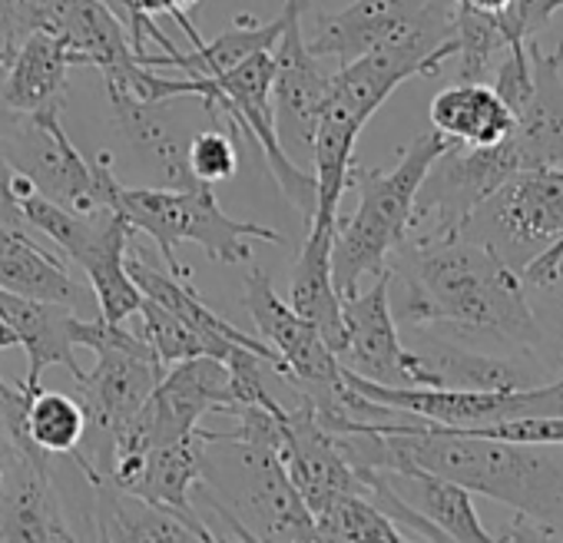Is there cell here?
<instances>
[{
    "label": "cell",
    "mask_w": 563,
    "mask_h": 543,
    "mask_svg": "<svg viewBox=\"0 0 563 543\" xmlns=\"http://www.w3.org/2000/svg\"><path fill=\"white\" fill-rule=\"evenodd\" d=\"M388 272L405 289L398 309L391 302L398 322L411 329L441 325L457 339L540 355L543 332L520 272L487 242L464 232H408L391 252Z\"/></svg>",
    "instance_id": "cell-1"
},
{
    "label": "cell",
    "mask_w": 563,
    "mask_h": 543,
    "mask_svg": "<svg viewBox=\"0 0 563 543\" xmlns=\"http://www.w3.org/2000/svg\"><path fill=\"white\" fill-rule=\"evenodd\" d=\"M352 464H411L543 523L563 540V444H527L418 418L335 434Z\"/></svg>",
    "instance_id": "cell-2"
},
{
    "label": "cell",
    "mask_w": 563,
    "mask_h": 543,
    "mask_svg": "<svg viewBox=\"0 0 563 543\" xmlns=\"http://www.w3.org/2000/svg\"><path fill=\"white\" fill-rule=\"evenodd\" d=\"M192 494L216 507L235 540H278L312 543L319 540L316 520L299 497L278 447L232 437L229 431H206L202 477Z\"/></svg>",
    "instance_id": "cell-3"
},
{
    "label": "cell",
    "mask_w": 563,
    "mask_h": 543,
    "mask_svg": "<svg viewBox=\"0 0 563 543\" xmlns=\"http://www.w3.org/2000/svg\"><path fill=\"white\" fill-rule=\"evenodd\" d=\"M451 146L438 130L415 136L391 169L352 166L349 186L358 192V206L349 222L339 219L332 239V279L339 296L358 292L365 276H382L391 252L405 242L415 215L418 189L431 163Z\"/></svg>",
    "instance_id": "cell-4"
},
{
    "label": "cell",
    "mask_w": 563,
    "mask_h": 543,
    "mask_svg": "<svg viewBox=\"0 0 563 543\" xmlns=\"http://www.w3.org/2000/svg\"><path fill=\"white\" fill-rule=\"evenodd\" d=\"M84 348L97 355V365L74 381L80 388L87 428L70 457L93 484L110 477L117 434L153 395L166 365L133 329H126V322H107L103 315L84 322Z\"/></svg>",
    "instance_id": "cell-5"
},
{
    "label": "cell",
    "mask_w": 563,
    "mask_h": 543,
    "mask_svg": "<svg viewBox=\"0 0 563 543\" xmlns=\"http://www.w3.org/2000/svg\"><path fill=\"white\" fill-rule=\"evenodd\" d=\"M113 209L130 222L133 232H146L156 248L163 252L166 272L179 279H189L192 272L179 262V245L192 242L199 245L212 262L239 265L252 258V242H272L282 245V232L258 225V222H239L222 212L212 186L196 189H169V186H117Z\"/></svg>",
    "instance_id": "cell-6"
},
{
    "label": "cell",
    "mask_w": 563,
    "mask_h": 543,
    "mask_svg": "<svg viewBox=\"0 0 563 543\" xmlns=\"http://www.w3.org/2000/svg\"><path fill=\"white\" fill-rule=\"evenodd\" d=\"M306 44L316 57L342 64L375 47L451 60L457 54L454 0H352L345 11L319 14Z\"/></svg>",
    "instance_id": "cell-7"
},
{
    "label": "cell",
    "mask_w": 563,
    "mask_h": 543,
    "mask_svg": "<svg viewBox=\"0 0 563 543\" xmlns=\"http://www.w3.org/2000/svg\"><path fill=\"white\" fill-rule=\"evenodd\" d=\"M0 146L41 196L74 212L113 209L120 179L110 153L87 159L67 136L60 113H11L0 107Z\"/></svg>",
    "instance_id": "cell-8"
},
{
    "label": "cell",
    "mask_w": 563,
    "mask_h": 543,
    "mask_svg": "<svg viewBox=\"0 0 563 543\" xmlns=\"http://www.w3.org/2000/svg\"><path fill=\"white\" fill-rule=\"evenodd\" d=\"M510 268L523 272L543 248L563 239V166H530L507 176L464 222Z\"/></svg>",
    "instance_id": "cell-9"
},
{
    "label": "cell",
    "mask_w": 563,
    "mask_h": 543,
    "mask_svg": "<svg viewBox=\"0 0 563 543\" xmlns=\"http://www.w3.org/2000/svg\"><path fill=\"white\" fill-rule=\"evenodd\" d=\"M312 0H286V27H282L272 57V120L278 146L302 166V159L312 163V140L319 130V117L329 100V77L322 70V57H316L306 44L302 14ZM309 169V166H306Z\"/></svg>",
    "instance_id": "cell-10"
},
{
    "label": "cell",
    "mask_w": 563,
    "mask_h": 543,
    "mask_svg": "<svg viewBox=\"0 0 563 543\" xmlns=\"http://www.w3.org/2000/svg\"><path fill=\"white\" fill-rule=\"evenodd\" d=\"M345 345L339 362L345 372L382 385H424L415 348H405L391 309V272L385 268L372 289L342 296Z\"/></svg>",
    "instance_id": "cell-11"
},
{
    "label": "cell",
    "mask_w": 563,
    "mask_h": 543,
    "mask_svg": "<svg viewBox=\"0 0 563 543\" xmlns=\"http://www.w3.org/2000/svg\"><path fill=\"white\" fill-rule=\"evenodd\" d=\"M278 457L309 513H316L339 494H365V484L339 447V437L316 421L312 405L299 395L296 405H286V414H282Z\"/></svg>",
    "instance_id": "cell-12"
},
{
    "label": "cell",
    "mask_w": 563,
    "mask_h": 543,
    "mask_svg": "<svg viewBox=\"0 0 563 543\" xmlns=\"http://www.w3.org/2000/svg\"><path fill=\"white\" fill-rule=\"evenodd\" d=\"M0 540L14 543H74L60 494L54 487L51 454H18L0 467Z\"/></svg>",
    "instance_id": "cell-13"
},
{
    "label": "cell",
    "mask_w": 563,
    "mask_h": 543,
    "mask_svg": "<svg viewBox=\"0 0 563 543\" xmlns=\"http://www.w3.org/2000/svg\"><path fill=\"white\" fill-rule=\"evenodd\" d=\"M107 97H110V110H113L120 136L130 143L136 159H143L159 176V186H169V189L206 186L189 169V159H186L189 133L173 117L179 97H169V100H136L133 93L113 90V87H107Z\"/></svg>",
    "instance_id": "cell-14"
},
{
    "label": "cell",
    "mask_w": 563,
    "mask_h": 543,
    "mask_svg": "<svg viewBox=\"0 0 563 543\" xmlns=\"http://www.w3.org/2000/svg\"><path fill=\"white\" fill-rule=\"evenodd\" d=\"M424 372V388H464V391H517L550 381V368L537 352L490 355L464 348L457 342L428 339L415 348Z\"/></svg>",
    "instance_id": "cell-15"
},
{
    "label": "cell",
    "mask_w": 563,
    "mask_h": 543,
    "mask_svg": "<svg viewBox=\"0 0 563 543\" xmlns=\"http://www.w3.org/2000/svg\"><path fill=\"white\" fill-rule=\"evenodd\" d=\"M0 319L14 329L21 348L27 352V375L21 378L27 391L41 388V375L51 365H64L74 381L84 375V368L77 365V348H84L87 315H77L60 302L27 299L0 289Z\"/></svg>",
    "instance_id": "cell-16"
},
{
    "label": "cell",
    "mask_w": 563,
    "mask_h": 543,
    "mask_svg": "<svg viewBox=\"0 0 563 543\" xmlns=\"http://www.w3.org/2000/svg\"><path fill=\"white\" fill-rule=\"evenodd\" d=\"M202 451H206V428L199 424L186 437L150 447L140 457V464L117 484L140 494L143 500L176 513L179 520H186L196 530L199 543H212V540H219L216 530H209L206 520L192 507V487L202 477Z\"/></svg>",
    "instance_id": "cell-17"
},
{
    "label": "cell",
    "mask_w": 563,
    "mask_h": 543,
    "mask_svg": "<svg viewBox=\"0 0 563 543\" xmlns=\"http://www.w3.org/2000/svg\"><path fill=\"white\" fill-rule=\"evenodd\" d=\"M533 90L504 136L520 169L530 166H563V44L543 51L540 41H527Z\"/></svg>",
    "instance_id": "cell-18"
},
{
    "label": "cell",
    "mask_w": 563,
    "mask_h": 543,
    "mask_svg": "<svg viewBox=\"0 0 563 543\" xmlns=\"http://www.w3.org/2000/svg\"><path fill=\"white\" fill-rule=\"evenodd\" d=\"M0 289L27 299L60 302L77 315H100L90 286L80 282L54 252L41 248L27 225L0 222Z\"/></svg>",
    "instance_id": "cell-19"
},
{
    "label": "cell",
    "mask_w": 563,
    "mask_h": 543,
    "mask_svg": "<svg viewBox=\"0 0 563 543\" xmlns=\"http://www.w3.org/2000/svg\"><path fill=\"white\" fill-rule=\"evenodd\" d=\"M130 235L133 229L117 209H100L87 245L74 255V262L84 268L87 286L97 299V312L107 322H130L143 302L140 286L126 272Z\"/></svg>",
    "instance_id": "cell-20"
},
{
    "label": "cell",
    "mask_w": 563,
    "mask_h": 543,
    "mask_svg": "<svg viewBox=\"0 0 563 543\" xmlns=\"http://www.w3.org/2000/svg\"><path fill=\"white\" fill-rule=\"evenodd\" d=\"M80 64L64 37L34 31L8 60L0 107L11 113H60L67 100V74Z\"/></svg>",
    "instance_id": "cell-21"
},
{
    "label": "cell",
    "mask_w": 563,
    "mask_h": 543,
    "mask_svg": "<svg viewBox=\"0 0 563 543\" xmlns=\"http://www.w3.org/2000/svg\"><path fill=\"white\" fill-rule=\"evenodd\" d=\"M365 467V464H352ZM382 484H388L408 507H415L421 517H428L448 540L464 543H494V533L481 523L477 507L471 500V490L461 484L438 477L431 470L411 467V464H391V467H368Z\"/></svg>",
    "instance_id": "cell-22"
},
{
    "label": "cell",
    "mask_w": 563,
    "mask_h": 543,
    "mask_svg": "<svg viewBox=\"0 0 563 543\" xmlns=\"http://www.w3.org/2000/svg\"><path fill=\"white\" fill-rule=\"evenodd\" d=\"M332 239H335V225L329 222L306 225V245L292 268L286 302L302 319H309L325 339V345L339 355L345 345V322H342V296L332 279Z\"/></svg>",
    "instance_id": "cell-23"
},
{
    "label": "cell",
    "mask_w": 563,
    "mask_h": 543,
    "mask_svg": "<svg viewBox=\"0 0 563 543\" xmlns=\"http://www.w3.org/2000/svg\"><path fill=\"white\" fill-rule=\"evenodd\" d=\"M90 487H93V530H90L93 540H110V543H136V540L189 543V540H199L186 520L143 500L140 494L120 487L110 477L93 480Z\"/></svg>",
    "instance_id": "cell-24"
},
{
    "label": "cell",
    "mask_w": 563,
    "mask_h": 543,
    "mask_svg": "<svg viewBox=\"0 0 563 543\" xmlns=\"http://www.w3.org/2000/svg\"><path fill=\"white\" fill-rule=\"evenodd\" d=\"M431 130L461 146H494L514 130V110L487 80H461L431 100Z\"/></svg>",
    "instance_id": "cell-25"
},
{
    "label": "cell",
    "mask_w": 563,
    "mask_h": 543,
    "mask_svg": "<svg viewBox=\"0 0 563 543\" xmlns=\"http://www.w3.org/2000/svg\"><path fill=\"white\" fill-rule=\"evenodd\" d=\"M289 14L282 8V14L268 24H255L249 14L239 18L225 34H219L216 41H202L199 47H192L189 54H183L179 47L169 51V54H159V57H150L143 54L140 64L146 67H176L183 70V77H219L225 70H232L235 64H242L245 57L258 54V51H272L282 27H286Z\"/></svg>",
    "instance_id": "cell-26"
},
{
    "label": "cell",
    "mask_w": 563,
    "mask_h": 543,
    "mask_svg": "<svg viewBox=\"0 0 563 543\" xmlns=\"http://www.w3.org/2000/svg\"><path fill=\"white\" fill-rule=\"evenodd\" d=\"M87 411L80 398H70L64 391H44L34 388L27 401V437L37 451L51 457H70L84 437Z\"/></svg>",
    "instance_id": "cell-27"
},
{
    "label": "cell",
    "mask_w": 563,
    "mask_h": 543,
    "mask_svg": "<svg viewBox=\"0 0 563 543\" xmlns=\"http://www.w3.org/2000/svg\"><path fill=\"white\" fill-rule=\"evenodd\" d=\"M133 319H140V325L133 329L153 352H156V358L169 368V365H176V362H186V358H199V355H209V358H219V362H225L232 352H225V348H219L216 342H209L206 335H199L196 329H189L183 319H176L169 309H163V306H156L153 299H146L143 296V302H140V309H136V315Z\"/></svg>",
    "instance_id": "cell-28"
},
{
    "label": "cell",
    "mask_w": 563,
    "mask_h": 543,
    "mask_svg": "<svg viewBox=\"0 0 563 543\" xmlns=\"http://www.w3.org/2000/svg\"><path fill=\"white\" fill-rule=\"evenodd\" d=\"M319 540H378L401 543V530L365 497V494H339L325 507L312 513Z\"/></svg>",
    "instance_id": "cell-29"
},
{
    "label": "cell",
    "mask_w": 563,
    "mask_h": 543,
    "mask_svg": "<svg viewBox=\"0 0 563 543\" xmlns=\"http://www.w3.org/2000/svg\"><path fill=\"white\" fill-rule=\"evenodd\" d=\"M189 169L199 182L216 186L235 176L239 169V149L235 140L222 130H202L189 136V149H186Z\"/></svg>",
    "instance_id": "cell-30"
},
{
    "label": "cell",
    "mask_w": 563,
    "mask_h": 543,
    "mask_svg": "<svg viewBox=\"0 0 563 543\" xmlns=\"http://www.w3.org/2000/svg\"><path fill=\"white\" fill-rule=\"evenodd\" d=\"M27 401L31 391L21 381L11 385L0 378V467L11 464L18 454L37 451L27 437Z\"/></svg>",
    "instance_id": "cell-31"
},
{
    "label": "cell",
    "mask_w": 563,
    "mask_h": 543,
    "mask_svg": "<svg viewBox=\"0 0 563 543\" xmlns=\"http://www.w3.org/2000/svg\"><path fill=\"white\" fill-rule=\"evenodd\" d=\"M494 90L497 97L514 110V117L523 110L530 90H533V67H530V54H527V44H514L504 51L500 64L494 67Z\"/></svg>",
    "instance_id": "cell-32"
},
{
    "label": "cell",
    "mask_w": 563,
    "mask_h": 543,
    "mask_svg": "<svg viewBox=\"0 0 563 543\" xmlns=\"http://www.w3.org/2000/svg\"><path fill=\"white\" fill-rule=\"evenodd\" d=\"M100 4L126 27V34H130V44H133V51L143 57L146 54V41H153V44H159L163 47V54H169V51H176L173 47V41L159 31V24H156V18H146V14H140V8H136V0H100Z\"/></svg>",
    "instance_id": "cell-33"
},
{
    "label": "cell",
    "mask_w": 563,
    "mask_h": 543,
    "mask_svg": "<svg viewBox=\"0 0 563 543\" xmlns=\"http://www.w3.org/2000/svg\"><path fill=\"white\" fill-rule=\"evenodd\" d=\"M527 292H537L543 299V309L533 306V315L540 322V332L553 329L560 348H556V365H560V378H563V262L556 268V276L547 282V286H537V289H527Z\"/></svg>",
    "instance_id": "cell-34"
},
{
    "label": "cell",
    "mask_w": 563,
    "mask_h": 543,
    "mask_svg": "<svg viewBox=\"0 0 563 543\" xmlns=\"http://www.w3.org/2000/svg\"><path fill=\"white\" fill-rule=\"evenodd\" d=\"M199 4H202V0H156V14H169V18L183 27V34L189 37V44L199 47V44H202V34H199L196 24L189 21V11H196Z\"/></svg>",
    "instance_id": "cell-35"
},
{
    "label": "cell",
    "mask_w": 563,
    "mask_h": 543,
    "mask_svg": "<svg viewBox=\"0 0 563 543\" xmlns=\"http://www.w3.org/2000/svg\"><path fill=\"white\" fill-rule=\"evenodd\" d=\"M14 345H21L18 335H14V329H11L4 319H0V352H4V348H14Z\"/></svg>",
    "instance_id": "cell-36"
},
{
    "label": "cell",
    "mask_w": 563,
    "mask_h": 543,
    "mask_svg": "<svg viewBox=\"0 0 563 543\" xmlns=\"http://www.w3.org/2000/svg\"><path fill=\"white\" fill-rule=\"evenodd\" d=\"M4 74H8V64L0 60V87H4Z\"/></svg>",
    "instance_id": "cell-37"
}]
</instances>
